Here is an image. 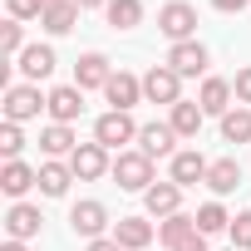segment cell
Instances as JSON below:
<instances>
[{
    "instance_id": "6da1fadb",
    "label": "cell",
    "mask_w": 251,
    "mask_h": 251,
    "mask_svg": "<svg viewBox=\"0 0 251 251\" xmlns=\"http://www.w3.org/2000/svg\"><path fill=\"white\" fill-rule=\"evenodd\" d=\"M0 108H5V123H30L40 118V108H50V94H40V84H10Z\"/></svg>"
},
{
    "instance_id": "7a4b0ae2",
    "label": "cell",
    "mask_w": 251,
    "mask_h": 251,
    "mask_svg": "<svg viewBox=\"0 0 251 251\" xmlns=\"http://www.w3.org/2000/svg\"><path fill=\"white\" fill-rule=\"evenodd\" d=\"M113 182L123 187V192H148L153 187V158L148 153H118L113 158Z\"/></svg>"
},
{
    "instance_id": "3957f363",
    "label": "cell",
    "mask_w": 251,
    "mask_h": 251,
    "mask_svg": "<svg viewBox=\"0 0 251 251\" xmlns=\"http://www.w3.org/2000/svg\"><path fill=\"white\" fill-rule=\"evenodd\" d=\"M94 143H103V148L138 143V123H133V113H118V108L99 113V118H94Z\"/></svg>"
},
{
    "instance_id": "277c9868",
    "label": "cell",
    "mask_w": 251,
    "mask_h": 251,
    "mask_svg": "<svg viewBox=\"0 0 251 251\" xmlns=\"http://www.w3.org/2000/svg\"><path fill=\"white\" fill-rule=\"evenodd\" d=\"M158 30H163L173 45H182V40H197V10L187 5V0H168V5L158 10Z\"/></svg>"
},
{
    "instance_id": "5b68a950",
    "label": "cell",
    "mask_w": 251,
    "mask_h": 251,
    "mask_svg": "<svg viewBox=\"0 0 251 251\" xmlns=\"http://www.w3.org/2000/svg\"><path fill=\"white\" fill-rule=\"evenodd\" d=\"M143 99L148 103H182V74L177 69H168V64H153L148 74H143Z\"/></svg>"
},
{
    "instance_id": "8992f818",
    "label": "cell",
    "mask_w": 251,
    "mask_h": 251,
    "mask_svg": "<svg viewBox=\"0 0 251 251\" xmlns=\"http://www.w3.org/2000/svg\"><path fill=\"white\" fill-rule=\"evenodd\" d=\"M69 168H74V182H99L103 173H113L103 143H79V148L69 153Z\"/></svg>"
},
{
    "instance_id": "52a82bcc",
    "label": "cell",
    "mask_w": 251,
    "mask_h": 251,
    "mask_svg": "<svg viewBox=\"0 0 251 251\" xmlns=\"http://www.w3.org/2000/svg\"><path fill=\"white\" fill-rule=\"evenodd\" d=\"M168 69H177L182 79H197V74H207V64H212V54H207V45L202 40H182V45H173L168 50V59H163Z\"/></svg>"
},
{
    "instance_id": "ba28073f",
    "label": "cell",
    "mask_w": 251,
    "mask_h": 251,
    "mask_svg": "<svg viewBox=\"0 0 251 251\" xmlns=\"http://www.w3.org/2000/svg\"><path fill=\"white\" fill-rule=\"evenodd\" d=\"M69 226H74V236H84V241H99L103 231H108V207L103 202H74V212H69Z\"/></svg>"
},
{
    "instance_id": "9c48e42d",
    "label": "cell",
    "mask_w": 251,
    "mask_h": 251,
    "mask_svg": "<svg viewBox=\"0 0 251 251\" xmlns=\"http://www.w3.org/2000/svg\"><path fill=\"white\" fill-rule=\"evenodd\" d=\"M40 207H30V202H15L10 212H5V241H35L40 236Z\"/></svg>"
},
{
    "instance_id": "30bf717a",
    "label": "cell",
    "mask_w": 251,
    "mask_h": 251,
    "mask_svg": "<svg viewBox=\"0 0 251 251\" xmlns=\"http://www.w3.org/2000/svg\"><path fill=\"white\" fill-rule=\"evenodd\" d=\"M177 133H173V123H143L138 128V153L148 158H177Z\"/></svg>"
},
{
    "instance_id": "8fae6325",
    "label": "cell",
    "mask_w": 251,
    "mask_h": 251,
    "mask_svg": "<svg viewBox=\"0 0 251 251\" xmlns=\"http://www.w3.org/2000/svg\"><path fill=\"white\" fill-rule=\"evenodd\" d=\"M108 79H113V64H108V54H79V64H74V84L79 89H108Z\"/></svg>"
},
{
    "instance_id": "7c38bea8",
    "label": "cell",
    "mask_w": 251,
    "mask_h": 251,
    "mask_svg": "<svg viewBox=\"0 0 251 251\" xmlns=\"http://www.w3.org/2000/svg\"><path fill=\"white\" fill-rule=\"evenodd\" d=\"M54 123H74L79 113H84V89L79 84H59V89H50V108H45Z\"/></svg>"
},
{
    "instance_id": "4fadbf2b",
    "label": "cell",
    "mask_w": 251,
    "mask_h": 251,
    "mask_svg": "<svg viewBox=\"0 0 251 251\" xmlns=\"http://www.w3.org/2000/svg\"><path fill=\"white\" fill-rule=\"evenodd\" d=\"M207 168H212V163H207V158H202L197 148H182V153L173 158V177H168V182H177V187L187 192V187L207 182Z\"/></svg>"
},
{
    "instance_id": "5bb4252c",
    "label": "cell",
    "mask_w": 251,
    "mask_h": 251,
    "mask_svg": "<svg viewBox=\"0 0 251 251\" xmlns=\"http://www.w3.org/2000/svg\"><path fill=\"white\" fill-rule=\"evenodd\" d=\"M103 99L118 108V113H128L138 99H143V79H133L128 69H113V79H108V89H103Z\"/></svg>"
},
{
    "instance_id": "9a60e30c",
    "label": "cell",
    "mask_w": 251,
    "mask_h": 251,
    "mask_svg": "<svg viewBox=\"0 0 251 251\" xmlns=\"http://www.w3.org/2000/svg\"><path fill=\"white\" fill-rule=\"evenodd\" d=\"M143 207H148V217H177L182 212V187L177 182H153L143 192Z\"/></svg>"
},
{
    "instance_id": "2e32d148",
    "label": "cell",
    "mask_w": 251,
    "mask_h": 251,
    "mask_svg": "<svg viewBox=\"0 0 251 251\" xmlns=\"http://www.w3.org/2000/svg\"><path fill=\"white\" fill-rule=\"evenodd\" d=\"M108 236H113L123 251H143V246L153 241V222H143V217H118Z\"/></svg>"
},
{
    "instance_id": "e0dca14e",
    "label": "cell",
    "mask_w": 251,
    "mask_h": 251,
    "mask_svg": "<svg viewBox=\"0 0 251 251\" xmlns=\"http://www.w3.org/2000/svg\"><path fill=\"white\" fill-rule=\"evenodd\" d=\"M236 94H231V84L226 79H202V94H197V103H202V113L207 118H222V113H231L236 103H231Z\"/></svg>"
},
{
    "instance_id": "ac0fdd59",
    "label": "cell",
    "mask_w": 251,
    "mask_h": 251,
    "mask_svg": "<svg viewBox=\"0 0 251 251\" xmlns=\"http://www.w3.org/2000/svg\"><path fill=\"white\" fill-rule=\"evenodd\" d=\"M0 187H5V197H25L30 187H40V168H30V163H5L0 168Z\"/></svg>"
},
{
    "instance_id": "d6986e66",
    "label": "cell",
    "mask_w": 251,
    "mask_h": 251,
    "mask_svg": "<svg viewBox=\"0 0 251 251\" xmlns=\"http://www.w3.org/2000/svg\"><path fill=\"white\" fill-rule=\"evenodd\" d=\"M15 64H20V74H25V79H50L59 59H54V50H50V45H25V54H20Z\"/></svg>"
},
{
    "instance_id": "ffe728a7",
    "label": "cell",
    "mask_w": 251,
    "mask_h": 251,
    "mask_svg": "<svg viewBox=\"0 0 251 251\" xmlns=\"http://www.w3.org/2000/svg\"><path fill=\"white\" fill-rule=\"evenodd\" d=\"M202 118H207L202 103H187V99L168 108V123H173V133H177V138H197V133H202Z\"/></svg>"
},
{
    "instance_id": "44dd1931",
    "label": "cell",
    "mask_w": 251,
    "mask_h": 251,
    "mask_svg": "<svg viewBox=\"0 0 251 251\" xmlns=\"http://www.w3.org/2000/svg\"><path fill=\"white\" fill-rule=\"evenodd\" d=\"M40 148H45V158H64L69 163V153L79 148V138H74L69 123H50V128L40 133Z\"/></svg>"
},
{
    "instance_id": "7402d4cb",
    "label": "cell",
    "mask_w": 251,
    "mask_h": 251,
    "mask_svg": "<svg viewBox=\"0 0 251 251\" xmlns=\"http://www.w3.org/2000/svg\"><path fill=\"white\" fill-rule=\"evenodd\" d=\"M207 187H212L217 197L236 192V187H241V163H236V158H217V163L207 168Z\"/></svg>"
},
{
    "instance_id": "603a6c76",
    "label": "cell",
    "mask_w": 251,
    "mask_h": 251,
    "mask_svg": "<svg viewBox=\"0 0 251 251\" xmlns=\"http://www.w3.org/2000/svg\"><path fill=\"white\" fill-rule=\"evenodd\" d=\"M69 182H74V168H69V163H59V158L40 163V192H45V197H64Z\"/></svg>"
},
{
    "instance_id": "cb8c5ba5",
    "label": "cell",
    "mask_w": 251,
    "mask_h": 251,
    "mask_svg": "<svg viewBox=\"0 0 251 251\" xmlns=\"http://www.w3.org/2000/svg\"><path fill=\"white\" fill-rule=\"evenodd\" d=\"M40 25H45L50 35H69V30L79 25V5H74V0H54V5H45Z\"/></svg>"
},
{
    "instance_id": "d4e9b609",
    "label": "cell",
    "mask_w": 251,
    "mask_h": 251,
    "mask_svg": "<svg viewBox=\"0 0 251 251\" xmlns=\"http://www.w3.org/2000/svg\"><path fill=\"white\" fill-rule=\"evenodd\" d=\"M187 236H197V217L192 212H177V217H163V226H158V241L173 251V246H182Z\"/></svg>"
},
{
    "instance_id": "484cf974",
    "label": "cell",
    "mask_w": 251,
    "mask_h": 251,
    "mask_svg": "<svg viewBox=\"0 0 251 251\" xmlns=\"http://www.w3.org/2000/svg\"><path fill=\"white\" fill-rule=\"evenodd\" d=\"M103 15H108L113 30H138L143 25V0H108Z\"/></svg>"
},
{
    "instance_id": "4316f807",
    "label": "cell",
    "mask_w": 251,
    "mask_h": 251,
    "mask_svg": "<svg viewBox=\"0 0 251 251\" xmlns=\"http://www.w3.org/2000/svg\"><path fill=\"white\" fill-rule=\"evenodd\" d=\"M222 143H251V108H231L222 113Z\"/></svg>"
},
{
    "instance_id": "83f0119b",
    "label": "cell",
    "mask_w": 251,
    "mask_h": 251,
    "mask_svg": "<svg viewBox=\"0 0 251 251\" xmlns=\"http://www.w3.org/2000/svg\"><path fill=\"white\" fill-rule=\"evenodd\" d=\"M192 217H197V231H202V236H217V231H226V226H231V217H226V207H222V202H202Z\"/></svg>"
},
{
    "instance_id": "f1b7e54d",
    "label": "cell",
    "mask_w": 251,
    "mask_h": 251,
    "mask_svg": "<svg viewBox=\"0 0 251 251\" xmlns=\"http://www.w3.org/2000/svg\"><path fill=\"white\" fill-rule=\"evenodd\" d=\"M0 50H5V59H20V54H25V30H20V20H5V25H0Z\"/></svg>"
},
{
    "instance_id": "f546056e",
    "label": "cell",
    "mask_w": 251,
    "mask_h": 251,
    "mask_svg": "<svg viewBox=\"0 0 251 251\" xmlns=\"http://www.w3.org/2000/svg\"><path fill=\"white\" fill-rule=\"evenodd\" d=\"M25 148V133H20V123H0V153H5V163H15Z\"/></svg>"
},
{
    "instance_id": "4dcf8cb0",
    "label": "cell",
    "mask_w": 251,
    "mask_h": 251,
    "mask_svg": "<svg viewBox=\"0 0 251 251\" xmlns=\"http://www.w3.org/2000/svg\"><path fill=\"white\" fill-rule=\"evenodd\" d=\"M226 231H231V246L236 251H251V212H236Z\"/></svg>"
},
{
    "instance_id": "1f68e13d",
    "label": "cell",
    "mask_w": 251,
    "mask_h": 251,
    "mask_svg": "<svg viewBox=\"0 0 251 251\" xmlns=\"http://www.w3.org/2000/svg\"><path fill=\"white\" fill-rule=\"evenodd\" d=\"M5 5H10V20H40L50 0H5Z\"/></svg>"
},
{
    "instance_id": "d6a6232c",
    "label": "cell",
    "mask_w": 251,
    "mask_h": 251,
    "mask_svg": "<svg viewBox=\"0 0 251 251\" xmlns=\"http://www.w3.org/2000/svg\"><path fill=\"white\" fill-rule=\"evenodd\" d=\"M231 94H236V103H241V108L251 103V64H246V69H236V79H231Z\"/></svg>"
},
{
    "instance_id": "836d02e7",
    "label": "cell",
    "mask_w": 251,
    "mask_h": 251,
    "mask_svg": "<svg viewBox=\"0 0 251 251\" xmlns=\"http://www.w3.org/2000/svg\"><path fill=\"white\" fill-rule=\"evenodd\" d=\"M251 5V0H212V10H222V15H241Z\"/></svg>"
},
{
    "instance_id": "e575fe53",
    "label": "cell",
    "mask_w": 251,
    "mask_h": 251,
    "mask_svg": "<svg viewBox=\"0 0 251 251\" xmlns=\"http://www.w3.org/2000/svg\"><path fill=\"white\" fill-rule=\"evenodd\" d=\"M173 251H207V236L197 231V236H187V241H182V246H173Z\"/></svg>"
},
{
    "instance_id": "d590c367",
    "label": "cell",
    "mask_w": 251,
    "mask_h": 251,
    "mask_svg": "<svg viewBox=\"0 0 251 251\" xmlns=\"http://www.w3.org/2000/svg\"><path fill=\"white\" fill-rule=\"evenodd\" d=\"M84 251H123V246H118V241H113V236H99V241H89V246H84Z\"/></svg>"
},
{
    "instance_id": "8d00e7d4",
    "label": "cell",
    "mask_w": 251,
    "mask_h": 251,
    "mask_svg": "<svg viewBox=\"0 0 251 251\" xmlns=\"http://www.w3.org/2000/svg\"><path fill=\"white\" fill-rule=\"evenodd\" d=\"M79 10H99V5H108V0H74Z\"/></svg>"
},
{
    "instance_id": "74e56055",
    "label": "cell",
    "mask_w": 251,
    "mask_h": 251,
    "mask_svg": "<svg viewBox=\"0 0 251 251\" xmlns=\"http://www.w3.org/2000/svg\"><path fill=\"white\" fill-rule=\"evenodd\" d=\"M0 251H30V241H5Z\"/></svg>"
},
{
    "instance_id": "f35d334b",
    "label": "cell",
    "mask_w": 251,
    "mask_h": 251,
    "mask_svg": "<svg viewBox=\"0 0 251 251\" xmlns=\"http://www.w3.org/2000/svg\"><path fill=\"white\" fill-rule=\"evenodd\" d=\"M226 251H236V246H226Z\"/></svg>"
},
{
    "instance_id": "ab89813d",
    "label": "cell",
    "mask_w": 251,
    "mask_h": 251,
    "mask_svg": "<svg viewBox=\"0 0 251 251\" xmlns=\"http://www.w3.org/2000/svg\"><path fill=\"white\" fill-rule=\"evenodd\" d=\"M50 5H54V0H50Z\"/></svg>"
}]
</instances>
